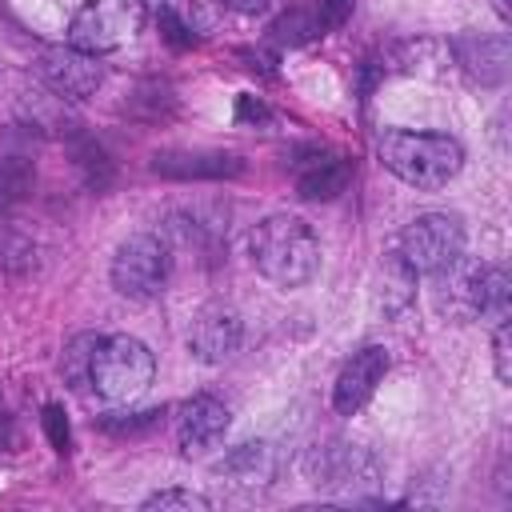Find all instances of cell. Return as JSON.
Wrapping results in <instances>:
<instances>
[{
	"label": "cell",
	"mask_w": 512,
	"mask_h": 512,
	"mask_svg": "<svg viewBox=\"0 0 512 512\" xmlns=\"http://www.w3.org/2000/svg\"><path fill=\"white\" fill-rule=\"evenodd\" d=\"M156 416H160V412H140V424H152ZM132 424H136V420H120V424H116V420H104V428H112V432H132Z\"/></svg>",
	"instance_id": "obj_26"
},
{
	"label": "cell",
	"mask_w": 512,
	"mask_h": 512,
	"mask_svg": "<svg viewBox=\"0 0 512 512\" xmlns=\"http://www.w3.org/2000/svg\"><path fill=\"white\" fill-rule=\"evenodd\" d=\"M144 0H84L68 24V44L80 52H112L144 28Z\"/></svg>",
	"instance_id": "obj_5"
},
{
	"label": "cell",
	"mask_w": 512,
	"mask_h": 512,
	"mask_svg": "<svg viewBox=\"0 0 512 512\" xmlns=\"http://www.w3.org/2000/svg\"><path fill=\"white\" fill-rule=\"evenodd\" d=\"M352 12V0H320L316 16H320V28H340Z\"/></svg>",
	"instance_id": "obj_24"
},
{
	"label": "cell",
	"mask_w": 512,
	"mask_h": 512,
	"mask_svg": "<svg viewBox=\"0 0 512 512\" xmlns=\"http://www.w3.org/2000/svg\"><path fill=\"white\" fill-rule=\"evenodd\" d=\"M172 272V252L160 236L136 232L128 236L112 256V288L128 300H152L164 292Z\"/></svg>",
	"instance_id": "obj_6"
},
{
	"label": "cell",
	"mask_w": 512,
	"mask_h": 512,
	"mask_svg": "<svg viewBox=\"0 0 512 512\" xmlns=\"http://www.w3.org/2000/svg\"><path fill=\"white\" fill-rule=\"evenodd\" d=\"M44 428H48V440L56 444V452H68V424H64V412L56 404L44 408Z\"/></svg>",
	"instance_id": "obj_23"
},
{
	"label": "cell",
	"mask_w": 512,
	"mask_h": 512,
	"mask_svg": "<svg viewBox=\"0 0 512 512\" xmlns=\"http://www.w3.org/2000/svg\"><path fill=\"white\" fill-rule=\"evenodd\" d=\"M228 424H232V412H228L224 400H216V396H208V392L184 400V404H180V416H176L180 452H184V456H208L212 448L224 444Z\"/></svg>",
	"instance_id": "obj_9"
},
{
	"label": "cell",
	"mask_w": 512,
	"mask_h": 512,
	"mask_svg": "<svg viewBox=\"0 0 512 512\" xmlns=\"http://www.w3.org/2000/svg\"><path fill=\"white\" fill-rule=\"evenodd\" d=\"M304 468H308L316 488H332V492H348V496L360 488H372L380 476L376 456L360 444H348V440H332V444L312 448Z\"/></svg>",
	"instance_id": "obj_7"
},
{
	"label": "cell",
	"mask_w": 512,
	"mask_h": 512,
	"mask_svg": "<svg viewBox=\"0 0 512 512\" xmlns=\"http://www.w3.org/2000/svg\"><path fill=\"white\" fill-rule=\"evenodd\" d=\"M224 8H232L240 16H260V12L272 8V0H224Z\"/></svg>",
	"instance_id": "obj_25"
},
{
	"label": "cell",
	"mask_w": 512,
	"mask_h": 512,
	"mask_svg": "<svg viewBox=\"0 0 512 512\" xmlns=\"http://www.w3.org/2000/svg\"><path fill=\"white\" fill-rule=\"evenodd\" d=\"M156 24H160V32H164L168 44H176V48L192 44V24H184L172 8H160V12H156Z\"/></svg>",
	"instance_id": "obj_22"
},
{
	"label": "cell",
	"mask_w": 512,
	"mask_h": 512,
	"mask_svg": "<svg viewBox=\"0 0 512 512\" xmlns=\"http://www.w3.org/2000/svg\"><path fill=\"white\" fill-rule=\"evenodd\" d=\"M492 4H496V12H500V16H504V20H508V16H512V4H508V0H492Z\"/></svg>",
	"instance_id": "obj_27"
},
{
	"label": "cell",
	"mask_w": 512,
	"mask_h": 512,
	"mask_svg": "<svg viewBox=\"0 0 512 512\" xmlns=\"http://www.w3.org/2000/svg\"><path fill=\"white\" fill-rule=\"evenodd\" d=\"M28 184H32V176H28V168L20 160H0V200L24 196Z\"/></svg>",
	"instance_id": "obj_20"
},
{
	"label": "cell",
	"mask_w": 512,
	"mask_h": 512,
	"mask_svg": "<svg viewBox=\"0 0 512 512\" xmlns=\"http://www.w3.org/2000/svg\"><path fill=\"white\" fill-rule=\"evenodd\" d=\"M152 376H156V360H152L148 344H140L136 336H104V340H96L88 384L108 404H132V400H140L148 392Z\"/></svg>",
	"instance_id": "obj_3"
},
{
	"label": "cell",
	"mask_w": 512,
	"mask_h": 512,
	"mask_svg": "<svg viewBox=\"0 0 512 512\" xmlns=\"http://www.w3.org/2000/svg\"><path fill=\"white\" fill-rule=\"evenodd\" d=\"M92 352H96V336H76L68 348H64V356H60V372H64V380L72 384V388H84L88 384V368H92Z\"/></svg>",
	"instance_id": "obj_17"
},
{
	"label": "cell",
	"mask_w": 512,
	"mask_h": 512,
	"mask_svg": "<svg viewBox=\"0 0 512 512\" xmlns=\"http://www.w3.org/2000/svg\"><path fill=\"white\" fill-rule=\"evenodd\" d=\"M272 36L284 40V44H304V40H312V36H324V28H320V16H316V12L296 8V12H288V16H280V20L272 24Z\"/></svg>",
	"instance_id": "obj_18"
},
{
	"label": "cell",
	"mask_w": 512,
	"mask_h": 512,
	"mask_svg": "<svg viewBox=\"0 0 512 512\" xmlns=\"http://www.w3.org/2000/svg\"><path fill=\"white\" fill-rule=\"evenodd\" d=\"M152 168L160 176H176V180H220V176L240 172V156H232V152H156Z\"/></svg>",
	"instance_id": "obj_15"
},
{
	"label": "cell",
	"mask_w": 512,
	"mask_h": 512,
	"mask_svg": "<svg viewBox=\"0 0 512 512\" xmlns=\"http://www.w3.org/2000/svg\"><path fill=\"white\" fill-rule=\"evenodd\" d=\"M252 264L276 288H304L320 272V240L304 216L272 212L248 236Z\"/></svg>",
	"instance_id": "obj_1"
},
{
	"label": "cell",
	"mask_w": 512,
	"mask_h": 512,
	"mask_svg": "<svg viewBox=\"0 0 512 512\" xmlns=\"http://www.w3.org/2000/svg\"><path fill=\"white\" fill-rule=\"evenodd\" d=\"M144 508H148V512H168V508H184V512H208V500H204L200 492H192V488H164V492L148 496V500H144Z\"/></svg>",
	"instance_id": "obj_19"
},
{
	"label": "cell",
	"mask_w": 512,
	"mask_h": 512,
	"mask_svg": "<svg viewBox=\"0 0 512 512\" xmlns=\"http://www.w3.org/2000/svg\"><path fill=\"white\" fill-rule=\"evenodd\" d=\"M396 256L412 276H444L464 256V224L452 212H420L396 244Z\"/></svg>",
	"instance_id": "obj_4"
},
{
	"label": "cell",
	"mask_w": 512,
	"mask_h": 512,
	"mask_svg": "<svg viewBox=\"0 0 512 512\" xmlns=\"http://www.w3.org/2000/svg\"><path fill=\"white\" fill-rule=\"evenodd\" d=\"M36 76L64 100H88L104 84V68L92 52H80L72 44H52L36 60Z\"/></svg>",
	"instance_id": "obj_8"
},
{
	"label": "cell",
	"mask_w": 512,
	"mask_h": 512,
	"mask_svg": "<svg viewBox=\"0 0 512 512\" xmlns=\"http://www.w3.org/2000/svg\"><path fill=\"white\" fill-rule=\"evenodd\" d=\"M460 296H464V308L468 316H480L488 324H500L508 320L512 312V280L500 264H484V268H472L464 280H460Z\"/></svg>",
	"instance_id": "obj_13"
},
{
	"label": "cell",
	"mask_w": 512,
	"mask_h": 512,
	"mask_svg": "<svg viewBox=\"0 0 512 512\" xmlns=\"http://www.w3.org/2000/svg\"><path fill=\"white\" fill-rule=\"evenodd\" d=\"M220 472H224L236 488H268L272 476H276V452H272L268 440H244V444H236V448L224 456Z\"/></svg>",
	"instance_id": "obj_16"
},
{
	"label": "cell",
	"mask_w": 512,
	"mask_h": 512,
	"mask_svg": "<svg viewBox=\"0 0 512 512\" xmlns=\"http://www.w3.org/2000/svg\"><path fill=\"white\" fill-rule=\"evenodd\" d=\"M244 340V324L228 304H204L188 328V352L200 364H224Z\"/></svg>",
	"instance_id": "obj_11"
},
{
	"label": "cell",
	"mask_w": 512,
	"mask_h": 512,
	"mask_svg": "<svg viewBox=\"0 0 512 512\" xmlns=\"http://www.w3.org/2000/svg\"><path fill=\"white\" fill-rule=\"evenodd\" d=\"M292 180H296V192L304 200H332L348 188L352 180V160L340 156V152H328V148H312L296 160L292 168Z\"/></svg>",
	"instance_id": "obj_12"
},
{
	"label": "cell",
	"mask_w": 512,
	"mask_h": 512,
	"mask_svg": "<svg viewBox=\"0 0 512 512\" xmlns=\"http://www.w3.org/2000/svg\"><path fill=\"white\" fill-rule=\"evenodd\" d=\"M388 364L392 360H388V348L384 344H364L360 352H352V360L340 368V376L332 384V408L340 416H356L372 400V392L384 380Z\"/></svg>",
	"instance_id": "obj_10"
},
{
	"label": "cell",
	"mask_w": 512,
	"mask_h": 512,
	"mask_svg": "<svg viewBox=\"0 0 512 512\" xmlns=\"http://www.w3.org/2000/svg\"><path fill=\"white\" fill-rule=\"evenodd\" d=\"M456 60L464 64V72L480 84H500L508 76V36L496 32V36H460L456 44Z\"/></svg>",
	"instance_id": "obj_14"
},
{
	"label": "cell",
	"mask_w": 512,
	"mask_h": 512,
	"mask_svg": "<svg viewBox=\"0 0 512 512\" xmlns=\"http://www.w3.org/2000/svg\"><path fill=\"white\" fill-rule=\"evenodd\" d=\"M492 352H496V376L508 384L512 380V332H508V320L492 324Z\"/></svg>",
	"instance_id": "obj_21"
},
{
	"label": "cell",
	"mask_w": 512,
	"mask_h": 512,
	"mask_svg": "<svg viewBox=\"0 0 512 512\" xmlns=\"http://www.w3.org/2000/svg\"><path fill=\"white\" fill-rule=\"evenodd\" d=\"M376 156L392 176H400L404 184H412L420 192L444 188L464 164V148L456 136L408 132V128H384L376 136Z\"/></svg>",
	"instance_id": "obj_2"
}]
</instances>
